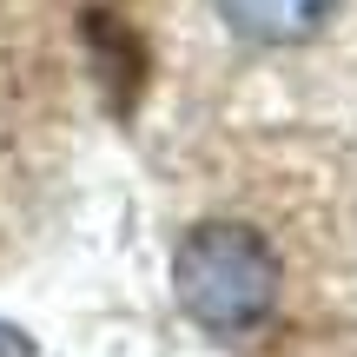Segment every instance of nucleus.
<instances>
[{
  "instance_id": "obj_1",
  "label": "nucleus",
  "mask_w": 357,
  "mask_h": 357,
  "mask_svg": "<svg viewBox=\"0 0 357 357\" xmlns=\"http://www.w3.org/2000/svg\"><path fill=\"white\" fill-rule=\"evenodd\" d=\"M172 284L192 324L238 337L278 305V258L252 225H199L172 258Z\"/></svg>"
},
{
  "instance_id": "obj_2",
  "label": "nucleus",
  "mask_w": 357,
  "mask_h": 357,
  "mask_svg": "<svg viewBox=\"0 0 357 357\" xmlns=\"http://www.w3.org/2000/svg\"><path fill=\"white\" fill-rule=\"evenodd\" d=\"M337 0H218V20L238 40H258V47H291V40H311L324 20H331Z\"/></svg>"
},
{
  "instance_id": "obj_3",
  "label": "nucleus",
  "mask_w": 357,
  "mask_h": 357,
  "mask_svg": "<svg viewBox=\"0 0 357 357\" xmlns=\"http://www.w3.org/2000/svg\"><path fill=\"white\" fill-rule=\"evenodd\" d=\"M0 357H33V337L20 324H0Z\"/></svg>"
}]
</instances>
